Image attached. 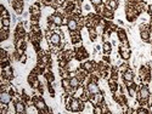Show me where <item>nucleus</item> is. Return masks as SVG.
Listing matches in <instances>:
<instances>
[{
	"mask_svg": "<svg viewBox=\"0 0 152 114\" xmlns=\"http://www.w3.org/2000/svg\"><path fill=\"white\" fill-rule=\"evenodd\" d=\"M33 105L37 107V109L39 110V113H40V114L49 113V109H48L46 102L44 101V98H43L42 96H33Z\"/></svg>",
	"mask_w": 152,
	"mask_h": 114,
	"instance_id": "f257e3e1",
	"label": "nucleus"
},
{
	"mask_svg": "<svg viewBox=\"0 0 152 114\" xmlns=\"http://www.w3.org/2000/svg\"><path fill=\"white\" fill-rule=\"evenodd\" d=\"M1 77H4V78H7L9 80H14V78H15V73H14V68L11 67V63L10 65H6L5 67H3L1 68Z\"/></svg>",
	"mask_w": 152,
	"mask_h": 114,
	"instance_id": "f03ea898",
	"label": "nucleus"
},
{
	"mask_svg": "<svg viewBox=\"0 0 152 114\" xmlns=\"http://www.w3.org/2000/svg\"><path fill=\"white\" fill-rule=\"evenodd\" d=\"M74 51H75V58H77L78 61H84V60H86L88 57H89V52L86 51V49L84 46L74 49Z\"/></svg>",
	"mask_w": 152,
	"mask_h": 114,
	"instance_id": "7ed1b4c3",
	"label": "nucleus"
},
{
	"mask_svg": "<svg viewBox=\"0 0 152 114\" xmlns=\"http://www.w3.org/2000/svg\"><path fill=\"white\" fill-rule=\"evenodd\" d=\"M48 43H49V45H56V46H60L61 45V43H62V38H61V35L58 34V33H56V32H54L53 34H51V36L50 38H48Z\"/></svg>",
	"mask_w": 152,
	"mask_h": 114,
	"instance_id": "20e7f679",
	"label": "nucleus"
},
{
	"mask_svg": "<svg viewBox=\"0 0 152 114\" xmlns=\"http://www.w3.org/2000/svg\"><path fill=\"white\" fill-rule=\"evenodd\" d=\"M85 89H86V90L89 91L91 95H95V94H97V92L101 91V87H100L99 83H95V81H89V83L85 85Z\"/></svg>",
	"mask_w": 152,
	"mask_h": 114,
	"instance_id": "39448f33",
	"label": "nucleus"
},
{
	"mask_svg": "<svg viewBox=\"0 0 152 114\" xmlns=\"http://www.w3.org/2000/svg\"><path fill=\"white\" fill-rule=\"evenodd\" d=\"M29 14L31 16H34V17H39L42 16V7H40V4L39 3H34L33 5H31L29 7Z\"/></svg>",
	"mask_w": 152,
	"mask_h": 114,
	"instance_id": "423d86ee",
	"label": "nucleus"
},
{
	"mask_svg": "<svg viewBox=\"0 0 152 114\" xmlns=\"http://www.w3.org/2000/svg\"><path fill=\"white\" fill-rule=\"evenodd\" d=\"M12 98H14V95H12L11 92H9V91H1L0 92V102L10 105L12 102Z\"/></svg>",
	"mask_w": 152,
	"mask_h": 114,
	"instance_id": "0eeeda50",
	"label": "nucleus"
},
{
	"mask_svg": "<svg viewBox=\"0 0 152 114\" xmlns=\"http://www.w3.org/2000/svg\"><path fill=\"white\" fill-rule=\"evenodd\" d=\"M90 101L94 103V106H95V105H101L102 102H105V95H104V92L100 91V92L93 95V96L90 97Z\"/></svg>",
	"mask_w": 152,
	"mask_h": 114,
	"instance_id": "6e6552de",
	"label": "nucleus"
},
{
	"mask_svg": "<svg viewBox=\"0 0 152 114\" xmlns=\"http://www.w3.org/2000/svg\"><path fill=\"white\" fill-rule=\"evenodd\" d=\"M15 107H16V114L27 113V105L24 103L23 101H17V102H15Z\"/></svg>",
	"mask_w": 152,
	"mask_h": 114,
	"instance_id": "1a4fd4ad",
	"label": "nucleus"
},
{
	"mask_svg": "<svg viewBox=\"0 0 152 114\" xmlns=\"http://www.w3.org/2000/svg\"><path fill=\"white\" fill-rule=\"evenodd\" d=\"M67 29L71 32V30H80L79 29V26H78V22L74 17H69L68 18V23H67Z\"/></svg>",
	"mask_w": 152,
	"mask_h": 114,
	"instance_id": "9d476101",
	"label": "nucleus"
},
{
	"mask_svg": "<svg viewBox=\"0 0 152 114\" xmlns=\"http://www.w3.org/2000/svg\"><path fill=\"white\" fill-rule=\"evenodd\" d=\"M122 78L124 81H134V72L133 69H126L124 73H122Z\"/></svg>",
	"mask_w": 152,
	"mask_h": 114,
	"instance_id": "9b49d317",
	"label": "nucleus"
},
{
	"mask_svg": "<svg viewBox=\"0 0 152 114\" xmlns=\"http://www.w3.org/2000/svg\"><path fill=\"white\" fill-rule=\"evenodd\" d=\"M102 17H104L106 21H112L113 18H115V11H113L112 9H110L108 6H106L104 14H102Z\"/></svg>",
	"mask_w": 152,
	"mask_h": 114,
	"instance_id": "f8f14e48",
	"label": "nucleus"
},
{
	"mask_svg": "<svg viewBox=\"0 0 152 114\" xmlns=\"http://www.w3.org/2000/svg\"><path fill=\"white\" fill-rule=\"evenodd\" d=\"M134 9L139 12V14H142V12L146 11V3L144 1V0H140V1L134 4Z\"/></svg>",
	"mask_w": 152,
	"mask_h": 114,
	"instance_id": "ddd939ff",
	"label": "nucleus"
},
{
	"mask_svg": "<svg viewBox=\"0 0 152 114\" xmlns=\"http://www.w3.org/2000/svg\"><path fill=\"white\" fill-rule=\"evenodd\" d=\"M10 38V30L7 27H1V30H0V40L1 43L6 41L7 39Z\"/></svg>",
	"mask_w": 152,
	"mask_h": 114,
	"instance_id": "4468645a",
	"label": "nucleus"
},
{
	"mask_svg": "<svg viewBox=\"0 0 152 114\" xmlns=\"http://www.w3.org/2000/svg\"><path fill=\"white\" fill-rule=\"evenodd\" d=\"M117 38L119 39V41H125L128 40V34L124 28H118L117 29Z\"/></svg>",
	"mask_w": 152,
	"mask_h": 114,
	"instance_id": "2eb2a0df",
	"label": "nucleus"
},
{
	"mask_svg": "<svg viewBox=\"0 0 152 114\" xmlns=\"http://www.w3.org/2000/svg\"><path fill=\"white\" fill-rule=\"evenodd\" d=\"M140 38L144 43H150L152 39V34L150 30H142V32H140Z\"/></svg>",
	"mask_w": 152,
	"mask_h": 114,
	"instance_id": "dca6fc26",
	"label": "nucleus"
},
{
	"mask_svg": "<svg viewBox=\"0 0 152 114\" xmlns=\"http://www.w3.org/2000/svg\"><path fill=\"white\" fill-rule=\"evenodd\" d=\"M119 57L123 60V61H129L130 57H132V50H124V51H119Z\"/></svg>",
	"mask_w": 152,
	"mask_h": 114,
	"instance_id": "f3484780",
	"label": "nucleus"
},
{
	"mask_svg": "<svg viewBox=\"0 0 152 114\" xmlns=\"http://www.w3.org/2000/svg\"><path fill=\"white\" fill-rule=\"evenodd\" d=\"M53 23H54V24H56L57 27H62V23H63V16L57 15V14H54V15H53Z\"/></svg>",
	"mask_w": 152,
	"mask_h": 114,
	"instance_id": "a211bd4d",
	"label": "nucleus"
},
{
	"mask_svg": "<svg viewBox=\"0 0 152 114\" xmlns=\"http://www.w3.org/2000/svg\"><path fill=\"white\" fill-rule=\"evenodd\" d=\"M105 4L113 11H116L119 7V0H107V3H105Z\"/></svg>",
	"mask_w": 152,
	"mask_h": 114,
	"instance_id": "6ab92c4d",
	"label": "nucleus"
},
{
	"mask_svg": "<svg viewBox=\"0 0 152 114\" xmlns=\"http://www.w3.org/2000/svg\"><path fill=\"white\" fill-rule=\"evenodd\" d=\"M101 49H102V52L105 55H110L112 52V44L110 41H105L102 44V47H101Z\"/></svg>",
	"mask_w": 152,
	"mask_h": 114,
	"instance_id": "aec40b11",
	"label": "nucleus"
},
{
	"mask_svg": "<svg viewBox=\"0 0 152 114\" xmlns=\"http://www.w3.org/2000/svg\"><path fill=\"white\" fill-rule=\"evenodd\" d=\"M84 91H85V86H84V85L78 86L77 89H75V91H74L73 97H75V98H80V96L84 94Z\"/></svg>",
	"mask_w": 152,
	"mask_h": 114,
	"instance_id": "412c9836",
	"label": "nucleus"
},
{
	"mask_svg": "<svg viewBox=\"0 0 152 114\" xmlns=\"http://www.w3.org/2000/svg\"><path fill=\"white\" fill-rule=\"evenodd\" d=\"M105 9H106V4H105V3H102V4H100V5L95 6V14H97V15H100V16H102Z\"/></svg>",
	"mask_w": 152,
	"mask_h": 114,
	"instance_id": "4be33fe9",
	"label": "nucleus"
},
{
	"mask_svg": "<svg viewBox=\"0 0 152 114\" xmlns=\"http://www.w3.org/2000/svg\"><path fill=\"white\" fill-rule=\"evenodd\" d=\"M61 86H62L63 90H67V89H69L71 87V80H69V78H62L61 79Z\"/></svg>",
	"mask_w": 152,
	"mask_h": 114,
	"instance_id": "5701e85b",
	"label": "nucleus"
},
{
	"mask_svg": "<svg viewBox=\"0 0 152 114\" xmlns=\"http://www.w3.org/2000/svg\"><path fill=\"white\" fill-rule=\"evenodd\" d=\"M69 80H71V86L72 87H74V89H77L78 86H80V85H83L82 84V81L77 78V77H73V78H69Z\"/></svg>",
	"mask_w": 152,
	"mask_h": 114,
	"instance_id": "b1692460",
	"label": "nucleus"
},
{
	"mask_svg": "<svg viewBox=\"0 0 152 114\" xmlns=\"http://www.w3.org/2000/svg\"><path fill=\"white\" fill-rule=\"evenodd\" d=\"M0 16H1V18H5V17H10V12L6 10V7L4 5L0 6Z\"/></svg>",
	"mask_w": 152,
	"mask_h": 114,
	"instance_id": "393cba45",
	"label": "nucleus"
},
{
	"mask_svg": "<svg viewBox=\"0 0 152 114\" xmlns=\"http://www.w3.org/2000/svg\"><path fill=\"white\" fill-rule=\"evenodd\" d=\"M0 22H1V27H7V28H10V26H11V18H10V17L0 18Z\"/></svg>",
	"mask_w": 152,
	"mask_h": 114,
	"instance_id": "a878e982",
	"label": "nucleus"
},
{
	"mask_svg": "<svg viewBox=\"0 0 152 114\" xmlns=\"http://www.w3.org/2000/svg\"><path fill=\"white\" fill-rule=\"evenodd\" d=\"M139 30L142 32V30H150V24L144 22V23H140L139 24Z\"/></svg>",
	"mask_w": 152,
	"mask_h": 114,
	"instance_id": "bb28decb",
	"label": "nucleus"
},
{
	"mask_svg": "<svg viewBox=\"0 0 152 114\" xmlns=\"http://www.w3.org/2000/svg\"><path fill=\"white\" fill-rule=\"evenodd\" d=\"M93 113H94V114H104V113H102V107H101V105H95L94 108H93Z\"/></svg>",
	"mask_w": 152,
	"mask_h": 114,
	"instance_id": "cd10ccee",
	"label": "nucleus"
},
{
	"mask_svg": "<svg viewBox=\"0 0 152 114\" xmlns=\"http://www.w3.org/2000/svg\"><path fill=\"white\" fill-rule=\"evenodd\" d=\"M7 108H9V105H7V103L0 102V112H1V114L7 113Z\"/></svg>",
	"mask_w": 152,
	"mask_h": 114,
	"instance_id": "c85d7f7f",
	"label": "nucleus"
},
{
	"mask_svg": "<svg viewBox=\"0 0 152 114\" xmlns=\"http://www.w3.org/2000/svg\"><path fill=\"white\" fill-rule=\"evenodd\" d=\"M31 32H33L35 34H42L40 26H31Z\"/></svg>",
	"mask_w": 152,
	"mask_h": 114,
	"instance_id": "c756f323",
	"label": "nucleus"
},
{
	"mask_svg": "<svg viewBox=\"0 0 152 114\" xmlns=\"http://www.w3.org/2000/svg\"><path fill=\"white\" fill-rule=\"evenodd\" d=\"M126 69H129V66L126 65V63H122V65L119 66V68H118V70H121L122 73H124Z\"/></svg>",
	"mask_w": 152,
	"mask_h": 114,
	"instance_id": "7c9ffc66",
	"label": "nucleus"
},
{
	"mask_svg": "<svg viewBox=\"0 0 152 114\" xmlns=\"http://www.w3.org/2000/svg\"><path fill=\"white\" fill-rule=\"evenodd\" d=\"M104 3V0H90V4L95 7V6H97V5H100V4H102Z\"/></svg>",
	"mask_w": 152,
	"mask_h": 114,
	"instance_id": "2f4dec72",
	"label": "nucleus"
},
{
	"mask_svg": "<svg viewBox=\"0 0 152 114\" xmlns=\"http://www.w3.org/2000/svg\"><path fill=\"white\" fill-rule=\"evenodd\" d=\"M102 61H104L105 63H107V65H110V63H111V57H110V55H104V56H102Z\"/></svg>",
	"mask_w": 152,
	"mask_h": 114,
	"instance_id": "473e14b6",
	"label": "nucleus"
},
{
	"mask_svg": "<svg viewBox=\"0 0 152 114\" xmlns=\"http://www.w3.org/2000/svg\"><path fill=\"white\" fill-rule=\"evenodd\" d=\"M27 55L26 54H23L21 57H20V63H23V65H24V63H27Z\"/></svg>",
	"mask_w": 152,
	"mask_h": 114,
	"instance_id": "72a5a7b5",
	"label": "nucleus"
},
{
	"mask_svg": "<svg viewBox=\"0 0 152 114\" xmlns=\"http://www.w3.org/2000/svg\"><path fill=\"white\" fill-rule=\"evenodd\" d=\"M147 11H148V14L152 16V3L148 5V7H147Z\"/></svg>",
	"mask_w": 152,
	"mask_h": 114,
	"instance_id": "f704fd0d",
	"label": "nucleus"
},
{
	"mask_svg": "<svg viewBox=\"0 0 152 114\" xmlns=\"http://www.w3.org/2000/svg\"><path fill=\"white\" fill-rule=\"evenodd\" d=\"M84 10H86V11H90V6L88 5V4H85V5H84Z\"/></svg>",
	"mask_w": 152,
	"mask_h": 114,
	"instance_id": "c9c22d12",
	"label": "nucleus"
},
{
	"mask_svg": "<svg viewBox=\"0 0 152 114\" xmlns=\"http://www.w3.org/2000/svg\"><path fill=\"white\" fill-rule=\"evenodd\" d=\"M128 3H133V4H135V3H137V1H140V0H126Z\"/></svg>",
	"mask_w": 152,
	"mask_h": 114,
	"instance_id": "e433bc0d",
	"label": "nucleus"
},
{
	"mask_svg": "<svg viewBox=\"0 0 152 114\" xmlns=\"http://www.w3.org/2000/svg\"><path fill=\"white\" fill-rule=\"evenodd\" d=\"M150 26L152 27V17H151V21H150Z\"/></svg>",
	"mask_w": 152,
	"mask_h": 114,
	"instance_id": "4c0bfd02",
	"label": "nucleus"
},
{
	"mask_svg": "<svg viewBox=\"0 0 152 114\" xmlns=\"http://www.w3.org/2000/svg\"><path fill=\"white\" fill-rule=\"evenodd\" d=\"M151 55H152V52H151Z\"/></svg>",
	"mask_w": 152,
	"mask_h": 114,
	"instance_id": "58836bf2",
	"label": "nucleus"
}]
</instances>
